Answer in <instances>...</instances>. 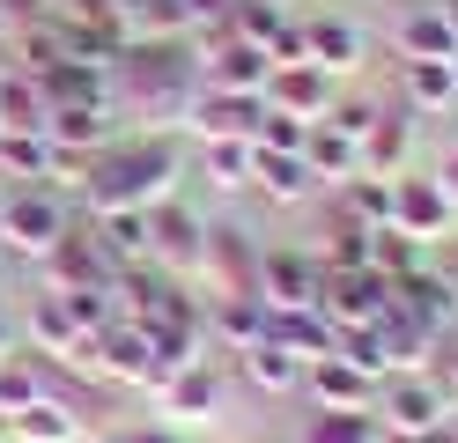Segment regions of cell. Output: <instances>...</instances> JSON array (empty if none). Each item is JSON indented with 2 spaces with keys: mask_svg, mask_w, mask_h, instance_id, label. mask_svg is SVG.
<instances>
[{
  "mask_svg": "<svg viewBox=\"0 0 458 443\" xmlns=\"http://www.w3.org/2000/svg\"><path fill=\"white\" fill-rule=\"evenodd\" d=\"M303 163L318 170L326 192H340V185H355V177H362V141H348L340 126H326V118H318V126H310V141H303Z\"/></svg>",
  "mask_w": 458,
  "mask_h": 443,
  "instance_id": "21",
  "label": "cell"
},
{
  "mask_svg": "<svg viewBox=\"0 0 458 443\" xmlns=\"http://www.w3.org/2000/svg\"><path fill=\"white\" fill-rule=\"evenodd\" d=\"M399 104L414 118H451L458 111V81L444 59H399Z\"/></svg>",
  "mask_w": 458,
  "mask_h": 443,
  "instance_id": "18",
  "label": "cell"
},
{
  "mask_svg": "<svg viewBox=\"0 0 458 443\" xmlns=\"http://www.w3.org/2000/svg\"><path fill=\"white\" fill-rule=\"evenodd\" d=\"M45 118H52L45 81L22 67H0V133H45Z\"/></svg>",
  "mask_w": 458,
  "mask_h": 443,
  "instance_id": "22",
  "label": "cell"
},
{
  "mask_svg": "<svg viewBox=\"0 0 458 443\" xmlns=\"http://www.w3.org/2000/svg\"><path fill=\"white\" fill-rule=\"evenodd\" d=\"M237 377H244L259 399H289V392H303V362H296V354L281 347L274 333H267L259 347H244V354H237Z\"/></svg>",
  "mask_w": 458,
  "mask_h": 443,
  "instance_id": "20",
  "label": "cell"
},
{
  "mask_svg": "<svg viewBox=\"0 0 458 443\" xmlns=\"http://www.w3.org/2000/svg\"><path fill=\"white\" fill-rule=\"evenodd\" d=\"M369 413H377L385 436H407V443H437L451 429V392L428 370H399L377 384V399H369Z\"/></svg>",
  "mask_w": 458,
  "mask_h": 443,
  "instance_id": "3",
  "label": "cell"
},
{
  "mask_svg": "<svg viewBox=\"0 0 458 443\" xmlns=\"http://www.w3.org/2000/svg\"><path fill=\"white\" fill-rule=\"evenodd\" d=\"M251 200L267 207H318L326 185L303 156H274V148H251Z\"/></svg>",
  "mask_w": 458,
  "mask_h": 443,
  "instance_id": "12",
  "label": "cell"
},
{
  "mask_svg": "<svg viewBox=\"0 0 458 443\" xmlns=\"http://www.w3.org/2000/svg\"><path fill=\"white\" fill-rule=\"evenodd\" d=\"M428 177H437V185H444V200L458 207V148H444V156L428 163Z\"/></svg>",
  "mask_w": 458,
  "mask_h": 443,
  "instance_id": "33",
  "label": "cell"
},
{
  "mask_svg": "<svg viewBox=\"0 0 458 443\" xmlns=\"http://www.w3.org/2000/svg\"><path fill=\"white\" fill-rule=\"evenodd\" d=\"M74 443H111V429H81V436H74Z\"/></svg>",
  "mask_w": 458,
  "mask_h": 443,
  "instance_id": "36",
  "label": "cell"
},
{
  "mask_svg": "<svg viewBox=\"0 0 458 443\" xmlns=\"http://www.w3.org/2000/svg\"><path fill=\"white\" fill-rule=\"evenodd\" d=\"M348 222H362V229H392V177H355V185H340V192H326Z\"/></svg>",
  "mask_w": 458,
  "mask_h": 443,
  "instance_id": "26",
  "label": "cell"
},
{
  "mask_svg": "<svg viewBox=\"0 0 458 443\" xmlns=\"http://www.w3.org/2000/svg\"><path fill=\"white\" fill-rule=\"evenodd\" d=\"M237 0H192V15H229Z\"/></svg>",
  "mask_w": 458,
  "mask_h": 443,
  "instance_id": "35",
  "label": "cell"
},
{
  "mask_svg": "<svg viewBox=\"0 0 458 443\" xmlns=\"http://www.w3.org/2000/svg\"><path fill=\"white\" fill-rule=\"evenodd\" d=\"M81 429V406H67V399H52V384H45V399H30L22 413H8L0 422V443H74Z\"/></svg>",
  "mask_w": 458,
  "mask_h": 443,
  "instance_id": "15",
  "label": "cell"
},
{
  "mask_svg": "<svg viewBox=\"0 0 458 443\" xmlns=\"http://www.w3.org/2000/svg\"><path fill=\"white\" fill-rule=\"evenodd\" d=\"M0 192H8V185H0Z\"/></svg>",
  "mask_w": 458,
  "mask_h": 443,
  "instance_id": "39",
  "label": "cell"
},
{
  "mask_svg": "<svg viewBox=\"0 0 458 443\" xmlns=\"http://www.w3.org/2000/svg\"><path fill=\"white\" fill-rule=\"evenodd\" d=\"M296 22H303V59H310V67H326L333 81H348V74L369 67V38H362V22L326 15V8H310V15H296Z\"/></svg>",
  "mask_w": 458,
  "mask_h": 443,
  "instance_id": "10",
  "label": "cell"
},
{
  "mask_svg": "<svg viewBox=\"0 0 458 443\" xmlns=\"http://www.w3.org/2000/svg\"><path fill=\"white\" fill-rule=\"evenodd\" d=\"M60 148L52 133H0V185H52Z\"/></svg>",
  "mask_w": 458,
  "mask_h": 443,
  "instance_id": "24",
  "label": "cell"
},
{
  "mask_svg": "<svg viewBox=\"0 0 458 443\" xmlns=\"http://www.w3.org/2000/svg\"><path fill=\"white\" fill-rule=\"evenodd\" d=\"M15 347H22V340H15V318H8V311H0V362H8V354H15Z\"/></svg>",
  "mask_w": 458,
  "mask_h": 443,
  "instance_id": "34",
  "label": "cell"
},
{
  "mask_svg": "<svg viewBox=\"0 0 458 443\" xmlns=\"http://www.w3.org/2000/svg\"><path fill=\"white\" fill-rule=\"evenodd\" d=\"M333 354H340V362H355L369 384H385V377H392V354H385V340H377V325H340Z\"/></svg>",
  "mask_w": 458,
  "mask_h": 443,
  "instance_id": "29",
  "label": "cell"
},
{
  "mask_svg": "<svg viewBox=\"0 0 458 443\" xmlns=\"http://www.w3.org/2000/svg\"><path fill=\"white\" fill-rule=\"evenodd\" d=\"M111 443H185V429H170L163 413H148V422H126V429H111Z\"/></svg>",
  "mask_w": 458,
  "mask_h": 443,
  "instance_id": "32",
  "label": "cell"
},
{
  "mask_svg": "<svg viewBox=\"0 0 458 443\" xmlns=\"http://www.w3.org/2000/svg\"><path fill=\"white\" fill-rule=\"evenodd\" d=\"M148 259H156V274L199 288V259H208V215H199L192 200H178V192L156 200V207H148Z\"/></svg>",
  "mask_w": 458,
  "mask_h": 443,
  "instance_id": "4",
  "label": "cell"
},
{
  "mask_svg": "<svg viewBox=\"0 0 458 443\" xmlns=\"http://www.w3.org/2000/svg\"><path fill=\"white\" fill-rule=\"evenodd\" d=\"M303 443H385V429H377V413H369V406H355V413H326V406H310Z\"/></svg>",
  "mask_w": 458,
  "mask_h": 443,
  "instance_id": "28",
  "label": "cell"
},
{
  "mask_svg": "<svg viewBox=\"0 0 458 443\" xmlns=\"http://www.w3.org/2000/svg\"><path fill=\"white\" fill-rule=\"evenodd\" d=\"M199 148V177L222 200H251V141H192Z\"/></svg>",
  "mask_w": 458,
  "mask_h": 443,
  "instance_id": "25",
  "label": "cell"
},
{
  "mask_svg": "<svg viewBox=\"0 0 458 443\" xmlns=\"http://www.w3.org/2000/svg\"><path fill=\"white\" fill-rule=\"evenodd\" d=\"M303 399H310V406H326V413H355V406L377 399V384H369L355 362L326 354V362H310V370H303Z\"/></svg>",
  "mask_w": 458,
  "mask_h": 443,
  "instance_id": "16",
  "label": "cell"
},
{
  "mask_svg": "<svg viewBox=\"0 0 458 443\" xmlns=\"http://www.w3.org/2000/svg\"><path fill=\"white\" fill-rule=\"evenodd\" d=\"M451 222H458V207L444 200V185L421 163L392 177V229H407V236H421V244L437 251V244H451Z\"/></svg>",
  "mask_w": 458,
  "mask_h": 443,
  "instance_id": "7",
  "label": "cell"
},
{
  "mask_svg": "<svg viewBox=\"0 0 458 443\" xmlns=\"http://www.w3.org/2000/svg\"><path fill=\"white\" fill-rule=\"evenodd\" d=\"M444 67H451V81H458V52H451V59H444Z\"/></svg>",
  "mask_w": 458,
  "mask_h": 443,
  "instance_id": "37",
  "label": "cell"
},
{
  "mask_svg": "<svg viewBox=\"0 0 458 443\" xmlns=\"http://www.w3.org/2000/svg\"><path fill=\"white\" fill-rule=\"evenodd\" d=\"M333 97H340V81H333L326 67H310V59H281V67H267V81H259V104H267V111L310 118V126L333 111Z\"/></svg>",
  "mask_w": 458,
  "mask_h": 443,
  "instance_id": "9",
  "label": "cell"
},
{
  "mask_svg": "<svg viewBox=\"0 0 458 443\" xmlns=\"http://www.w3.org/2000/svg\"><path fill=\"white\" fill-rule=\"evenodd\" d=\"M377 97H348V89H340V97H333V111H326V126H340V133H348V141H362L369 126H377Z\"/></svg>",
  "mask_w": 458,
  "mask_h": 443,
  "instance_id": "31",
  "label": "cell"
},
{
  "mask_svg": "<svg viewBox=\"0 0 458 443\" xmlns=\"http://www.w3.org/2000/svg\"><path fill=\"white\" fill-rule=\"evenodd\" d=\"M259 118H267V104L251 89H192L178 133H192V141H251Z\"/></svg>",
  "mask_w": 458,
  "mask_h": 443,
  "instance_id": "6",
  "label": "cell"
},
{
  "mask_svg": "<svg viewBox=\"0 0 458 443\" xmlns=\"http://www.w3.org/2000/svg\"><path fill=\"white\" fill-rule=\"evenodd\" d=\"M15 340H22V354H38V362H67L74 354V340H81V325L67 318V303L60 295H30V311L15 318Z\"/></svg>",
  "mask_w": 458,
  "mask_h": 443,
  "instance_id": "13",
  "label": "cell"
},
{
  "mask_svg": "<svg viewBox=\"0 0 458 443\" xmlns=\"http://www.w3.org/2000/svg\"><path fill=\"white\" fill-rule=\"evenodd\" d=\"M369 266H377L385 281H407V274L428 266V244L407 236V229H369Z\"/></svg>",
  "mask_w": 458,
  "mask_h": 443,
  "instance_id": "27",
  "label": "cell"
},
{
  "mask_svg": "<svg viewBox=\"0 0 458 443\" xmlns=\"http://www.w3.org/2000/svg\"><path fill=\"white\" fill-rule=\"evenodd\" d=\"M414 156H421V118L407 104H385L377 126L362 133V177H399L414 170Z\"/></svg>",
  "mask_w": 458,
  "mask_h": 443,
  "instance_id": "11",
  "label": "cell"
},
{
  "mask_svg": "<svg viewBox=\"0 0 458 443\" xmlns=\"http://www.w3.org/2000/svg\"><path fill=\"white\" fill-rule=\"evenodd\" d=\"M267 67H274V59H267L259 45H244V38H222L215 52H199V59H192V89H251V97H259Z\"/></svg>",
  "mask_w": 458,
  "mask_h": 443,
  "instance_id": "14",
  "label": "cell"
},
{
  "mask_svg": "<svg viewBox=\"0 0 458 443\" xmlns=\"http://www.w3.org/2000/svg\"><path fill=\"white\" fill-rule=\"evenodd\" d=\"M274 340L296 354V362L310 370V362H326L333 354V340H340V325L318 311V303H303V311H274Z\"/></svg>",
  "mask_w": 458,
  "mask_h": 443,
  "instance_id": "23",
  "label": "cell"
},
{
  "mask_svg": "<svg viewBox=\"0 0 458 443\" xmlns=\"http://www.w3.org/2000/svg\"><path fill=\"white\" fill-rule=\"evenodd\" d=\"M281 8H296V0H281Z\"/></svg>",
  "mask_w": 458,
  "mask_h": 443,
  "instance_id": "38",
  "label": "cell"
},
{
  "mask_svg": "<svg viewBox=\"0 0 458 443\" xmlns=\"http://www.w3.org/2000/svg\"><path fill=\"white\" fill-rule=\"evenodd\" d=\"M392 52H399V59H451V52H458V38H451V22H444L437 0H428V8L407 0V8L392 15Z\"/></svg>",
  "mask_w": 458,
  "mask_h": 443,
  "instance_id": "17",
  "label": "cell"
},
{
  "mask_svg": "<svg viewBox=\"0 0 458 443\" xmlns=\"http://www.w3.org/2000/svg\"><path fill=\"white\" fill-rule=\"evenodd\" d=\"M303 141H310V118H289V111H267L251 133V148H274V156H303Z\"/></svg>",
  "mask_w": 458,
  "mask_h": 443,
  "instance_id": "30",
  "label": "cell"
},
{
  "mask_svg": "<svg viewBox=\"0 0 458 443\" xmlns=\"http://www.w3.org/2000/svg\"><path fill=\"white\" fill-rule=\"evenodd\" d=\"M67 229H74V200L67 192H52V185H8L0 192V259L38 266Z\"/></svg>",
  "mask_w": 458,
  "mask_h": 443,
  "instance_id": "2",
  "label": "cell"
},
{
  "mask_svg": "<svg viewBox=\"0 0 458 443\" xmlns=\"http://www.w3.org/2000/svg\"><path fill=\"white\" fill-rule=\"evenodd\" d=\"M185 156H178V133H156V126H119V141L89 156V185H81V207L89 215H111V207H156L178 192Z\"/></svg>",
  "mask_w": 458,
  "mask_h": 443,
  "instance_id": "1",
  "label": "cell"
},
{
  "mask_svg": "<svg viewBox=\"0 0 458 443\" xmlns=\"http://www.w3.org/2000/svg\"><path fill=\"white\" fill-rule=\"evenodd\" d=\"M104 259L119 266V274H133V266H156L148 259V207H111V215H89Z\"/></svg>",
  "mask_w": 458,
  "mask_h": 443,
  "instance_id": "19",
  "label": "cell"
},
{
  "mask_svg": "<svg viewBox=\"0 0 458 443\" xmlns=\"http://www.w3.org/2000/svg\"><path fill=\"white\" fill-rule=\"evenodd\" d=\"M38 274H45L52 295H74V288H111V281H119V266L104 259V244H97V229H89V222H74L60 244L38 259Z\"/></svg>",
  "mask_w": 458,
  "mask_h": 443,
  "instance_id": "8",
  "label": "cell"
},
{
  "mask_svg": "<svg viewBox=\"0 0 458 443\" xmlns=\"http://www.w3.org/2000/svg\"><path fill=\"white\" fill-rule=\"evenodd\" d=\"M259 303L267 311H303V303H318V259H310L303 236H267L259 244Z\"/></svg>",
  "mask_w": 458,
  "mask_h": 443,
  "instance_id": "5",
  "label": "cell"
}]
</instances>
